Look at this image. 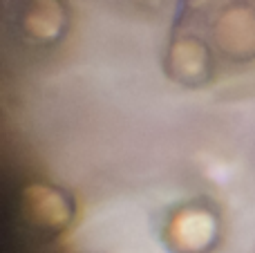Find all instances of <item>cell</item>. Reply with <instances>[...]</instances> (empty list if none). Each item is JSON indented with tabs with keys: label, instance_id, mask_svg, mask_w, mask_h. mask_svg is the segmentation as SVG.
<instances>
[{
	"label": "cell",
	"instance_id": "cell-1",
	"mask_svg": "<svg viewBox=\"0 0 255 253\" xmlns=\"http://www.w3.org/2000/svg\"><path fill=\"white\" fill-rule=\"evenodd\" d=\"M213 236H215V222L208 213L199 209H190L179 213L170 224L172 245L181 251H204L208 249Z\"/></svg>",
	"mask_w": 255,
	"mask_h": 253
},
{
	"label": "cell",
	"instance_id": "cell-2",
	"mask_svg": "<svg viewBox=\"0 0 255 253\" xmlns=\"http://www.w3.org/2000/svg\"><path fill=\"white\" fill-rule=\"evenodd\" d=\"M25 213L38 227L58 229L70 220V204L58 191L31 186L25 193Z\"/></svg>",
	"mask_w": 255,
	"mask_h": 253
}]
</instances>
